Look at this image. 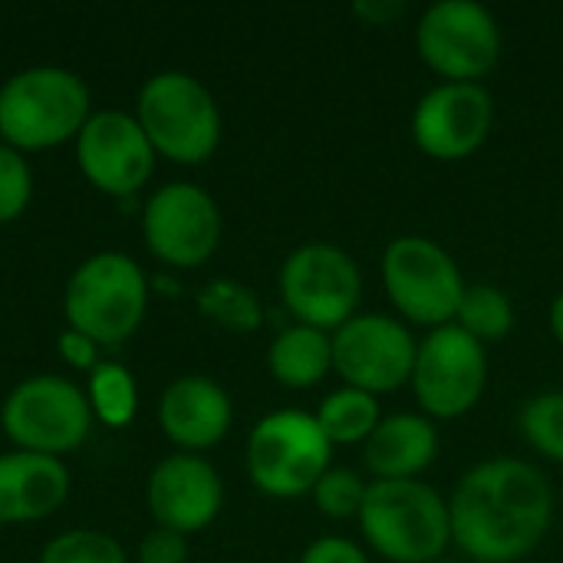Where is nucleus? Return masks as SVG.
Returning a JSON list of instances; mask_svg holds the SVG:
<instances>
[{
	"mask_svg": "<svg viewBox=\"0 0 563 563\" xmlns=\"http://www.w3.org/2000/svg\"><path fill=\"white\" fill-rule=\"evenodd\" d=\"M452 544L472 563H518L531 558L554 525L548 475L511 455L472 465L449 495Z\"/></svg>",
	"mask_w": 563,
	"mask_h": 563,
	"instance_id": "f257e3e1",
	"label": "nucleus"
},
{
	"mask_svg": "<svg viewBox=\"0 0 563 563\" xmlns=\"http://www.w3.org/2000/svg\"><path fill=\"white\" fill-rule=\"evenodd\" d=\"M92 112L86 79L66 66H26L0 82V142L23 155L76 142Z\"/></svg>",
	"mask_w": 563,
	"mask_h": 563,
	"instance_id": "f03ea898",
	"label": "nucleus"
},
{
	"mask_svg": "<svg viewBox=\"0 0 563 563\" xmlns=\"http://www.w3.org/2000/svg\"><path fill=\"white\" fill-rule=\"evenodd\" d=\"M356 521L369 551L389 563H432L452 544L449 498L426 478L369 482Z\"/></svg>",
	"mask_w": 563,
	"mask_h": 563,
	"instance_id": "7ed1b4c3",
	"label": "nucleus"
},
{
	"mask_svg": "<svg viewBox=\"0 0 563 563\" xmlns=\"http://www.w3.org/2000/svg\"><path fill=\"white\" fill-rule=\"evenodd\" d=\"M148 297L152 280L135 257L122 251H99L69 274L63 287V317L69 330L96 340L99 346H119L142 327Z\"/></svg>",
	"mask_w": 563,
	"mask_h": 563,
	"instance_id": "20e7f679",
	"label": "nucleus"
},
{
	"mask_svg": "<svg viewBox=\"0 0 563 563\" xmlns=\"http://www.w3.org/2000/svg\"><path fill=\"white\" fill-rule=\"evenodd\" d=\"M132 115L158 158L175 165H201L221 145V109L214 92L185 69L152 73L135 96Z\"/></svg>",
	"mask_w": 563,
	"mask_h": 563,
	"instance_id": "39448f33",
	"label": "nucleus"
},
{
	"mask_svg": "<svg viewBox=\"0 0 563 563\" xmlns=\"http://www.w3.org/2000/svg\"><path fill=\"white\" fill-rule=\"evenodd\" d=\"M244 468L251 485L274 498L294 501L333 468V445L307 409H274L261 416L244 445Z\"/></svg>",
	"mask_w": 563,
	"mask_h": 563,
	"instance_id": "423d86ee",
	"label": "nucleus"
},
{
	"mask_svg": "<svg viewBox=\"0 0 563 563\" xmlns=\"http://www.w3.org/2000/svg\"><path fill=\"white\" fill-rule=\"evenodd\" d=\"M92 426L96 419L86 389L53 373L26 376L3 396L0 406V429L13 442V449L49 459H66L79 452Z\"/></svg>",
	"mask_w": 563,
	"mask_h": 563,
	"instance_id": "0eeeda50",
	"label": "nucleus"
},
{
	"mask_svg": "<svg viewBox=\"0 0 563 563\" xmlns=\"http://www.w3.org/2000/svg\"><path fill=\"white\" fill-rule=\"evenodd\" d=\"M383 287L402 323L439 330L455 323L465 297V277L455 257L422 234L393 238L383 251Z\"/></svg>",
	"mask_w": 563,
	"mask_h": 563,
	"instance_id": "6e6552de",
	"label": "nucleus"
},
{
	"mask_svg": "<svg viewBox=\"0 0 563 563\" xmlns=\"http://www.w3.org/2000/svg\"><path fill=\"white\" fill-rule=\"evenodd\" d=\"M277 294L294 323L336 333L346 320L360 313L363 274L343 247L310 241L284 257L277 274Z\"/></svg>",
	"mask_w": 563,
	"mask_h": 563,
	"instance_id": "1a4fd4ad",
	"label": "nucleus"
},
{
	"mask_svg": "<svg viewBox=\"0 0 563 563\" xmlns=\"http://www.w3.org/2000/svg\"><path fill=\"white\" fill-rule=\"evenodd\" d=\"M224 234V218L201 185L165 181L142 205V241L148 254L172 271H195L208 264Z\"/></svg>",
	"mask_w": 563,
	"mask_h": 563,
	"instance_id": "9d476101",
	"label": "nucleus"
},
{
	"mask_svg": "<svg viewBox=\"0 0 563 563\" xmlns=\"http://www.w3.org/2000/svg\"><path fill=\"white\" fill-rule=\"evenodd\" d=\"M409 386L422 416L432 422L462 419L488 389V353L455 323L429 330L419 340Z\"/></svg>",
	"mask_w": 563,
	"mask_h": 563,
	"instance_id": "9b49d317",
	"label": "nucleus"
},
{
	"mask_svg": "<svg viewBox=\"0 0 563 563\" xmlns=\"http://www.w3.org/2000/svg\"><path fill=\"white\" fill-rule=\"evenodd\" d=\"M416 53L442 82H478L498 66L501 26L475 0H439L416 23Z\"/></svg>",
	"mask_w": 563,
	"mask_h": 563,
	"instance_id": "f8f14e48",
	"label": "nucleus"
},
{
	"mask_svg": "<svg viewBox=\"0 0 563 563\" xmlns=\"http://www.w3.org/2000/svg\"><path fill=\"white\" fill-rule=\"evenodd\" d=\"M333 336V373L343 386L389 396L409 386L419 340L409 323L389 313H356Z\"/></svg>",
	"mask_w": 563,
	"mask_h": 563,
	"instance_id": "ddd939ff",
	"label": "nucleus"
},
{
	"mask_svg": "<svg viewBox=\"0 0 563 563\" xmlns=\"http://www.w3.org/2000/svg\"><path fill=\"white\" fill-rule=\"evenodd\" d=\"M155 148L125 109H96L76 135V165L106 198H132L155 175Z\"/></svg>",
	"mask_w": 563,
	"mask_h": 563,
	"instance_id": "4468645a",
	"label": "nucleus"
},
{
	"mask_svg": "<svg viewBox=\"0 0 563 563\" xmlns=\"http://www.w3.org/2000/svg\"><path fill=\"white\" fill-rule=\"evenodd\" d=\"M495 99L482 82H439L412 109L409 132L432 162H465L492 135Z\"/></svg>",
	"mask_w": 563,
	"mask_h": 563,
	"instance_id": "2eb2a0df",
	"label": "nucleus"
},
{
	"mask_svg": "<svg viewBox=\"0 0 563 563\" xmlns=\"http://www.w3.org/2000/svg\"><path fill=\"white\" fill-rule=\"evenodd\" d=\"M145 505L155 528L175 534H201L224 508V482L205 455L172 452L152 465L145 478Z\"/></svg>",
	"mask_w": 563,
	"mask_h": 563,
	"instance_id": "dca6fc26",
	"label": "nucleus"
},
{
	"mask_svg": "<svg viewBox=\"0 0 563 563\" xmlns=\"http://www.w3.org/2000/svg\"><path fill=\"white\" fill-rule=\"evenodd\" d=\"M234 426V402L228 389L211 376H178L162 389L158 429L178 449L205 455L218 449Z\"/></svg>",
	"mask_w": 563,
	"mask_h": 563,
	"instance_id": "f3484780",
	"label": "nucleus"
},
{
	"mask_svg": "<svg viewBox=\"0 0 563 563\" xmlns=\"http://www.w3.org/2000/svg\"><path fill=\"white\" fill-rule=\"evenodd\" d=\"M73 478L63 459L36 452L0 455V528L33 525L56 515L69 498Z\"/></svg>",
	"mask_w": 563,
	"mask_h": 563,
	"instance_id": "a211bd4d",
	"label": "nucleus"
},
{
	"mask_svg": "<svg viewBox=\"0 0 563 563\" xmlns=\"http://www.w3.org/2000/svg\"><path fill=\"white\" fill-rule=\"evenodd\" d=\"M442 452L439 426L422 412L383 416L376 432L363 445V465L373 482H412L422 478Z\"/></svg>",
	"mask_w": 563,
	"mask_h": 563,
	"instance_id": "6ab92c4d",
	"label": "nucleus"
},
{
	"mask_svg": "<svg viewBox=\"0 0 563 563\" xmlns=\"http://www.w3.org/2000/svg\"><path fill=\"white\" fill-rule=\"evenodd\" d=\"M267 373L294 393L320 386L333 373V336L303 323L284 327L267 346Z\"/></svg>",
	"mask_w": 563,
	"mask_h": 563,
	"instance_id": "aec40b11",
	"label": "nucleus"
},
{
	"mask_svg": "<svg viewBox=\"0 0 563 563\" xmlns=\"http://www.w3.org/2000/svg\"><path fill=\"white\" fill-rule=\"evenodd\" d=\"M317 422L327 435V442L336 445H366V439L376 432V426L383 422V409L379 399L353 389V386H340L333 393H327L317 406Z\"/></svg>",
	"mask_w": 563,
	"mask_h": 563,
	"instance_id": "412c9836",
	"label": "nucleus"
},
{
	"mask_svg": "<svg viewBox=\"0 0 563 563\" xmlns=\"http://www.w3.org/2000/svg\"><path fill=\"white\" fill-rule=\"evenodd\" d=\"M86 399L92 409V419L106 429L119 432L129 429L139 416V383L129 373V366L115 360H102L89 379H86Z\"/></svg>",
	"mask_w": 563,
	"mask_h": 563,
	"instance_id": "4be33fe9",
	"label": "nucleus"
},
{
	"mask_svg": "<svg viewBox=\"0 0 563 563\" xmlns=\"http://www.w3.org/2000/svg\"><path fill=\"white\" fill-rule=\"evenodd\" d=\"M195 307H198V313L208 323H214V327H221L228 333H254L264 323V303H261V297L247 284H241L234 277H214V280H208L198 290Z\"/></svg>",
	"mask_w": 563,
	"mask_h": 563,
	"instance_id": "5701e85b",
	"label": "nucleus"
},
{
	"mask_svg": "<svg viewBox=\"0 0 563 563\" xmlns=\"http://www.w3.org/2000/svg\"><path fill=\"white\" fill-rule=\"evenodd\" d=\"M515 320H518L515 303L501 287H495V284H468L465 297L459 303L455 327H462L472 340L488 346V343H501L515 330Z\"/></svg>",
	"mask_w": 563,
	"mask_h": 563,
	"instance_id": "b1692460",
	"label": "nucleus"
},
{
	"mask_svg": "<svg viewBox=\"0 0 563 563\" xmlns=\"http://www.w3.org/2000/svg\"><path fill=\"white\" fill-rule=\"evenodd\" d=\"M518 432L541 459L563 465V389L531 396L518 412Z\"/></svg>",
	"mask_w": 563,
	"mask_h": 563,
	"instance_id": "393cba45",
	"label": "nucleus"
},
{
	"mask_svg": "<svg viewBox=\"0 0 563 563\" xmlns=\"http://www.w3.org/2000/svg\"><path fill=\"white\" fill-rule=\"evenodd\" d=\"M36 563H129V551L106 531L73 528L49 538Z\"/></svg>",
	"mask_w": 563,
	"mask_h": 563,
	"instance_id": "a878e982",
	"label": "nucleus"
},
{
	"mask_svg": "<svg viewBox=\"0 0 563 563\" xmlns=\"http://www.w3.org/2000/svg\"><path fill=\"white\" fill-rule=\"evenodd\" d=\"M366 488L369 482L360 478V472L346 468V465H333L327 468V475L313 485L310 498H313V508L330 518V521H353L360 518L363 511V501H366Z\"/></svg>",
	"mask_w": 563,
	"mask_h": 563,
	"instance_id": "bb28decb",
	"label": "nucleus"
},
{
	"mask_svg": "<svg viewBox=\"0 0 563 563\" xmlns=\"http://www.w3.org/2000/svg\"><path fill=\"white\" fill-rule=\"evenodd\" d=\"M33 201V168L23 152L0 142V224H13Z\"/></svg>",
	"mask_w": 563,
	"mask_h": 563,
	"instance_id": "cd10ccee",
	"label": "nucleus"
},
{
	"mask_svg": "<svg viewBox=\"0 0 563 563\" xmlns=\"http://www.w3.org/2000/svg\"><path fill=\"white\" fill-rule=\"evenodd\" d=\"M135 563H188V538L168 528H152L135 548Z\"/></svg>",
	"mask_w": 563,
	"mask_h": 563,
	"instance_id": "c85d7f7f",
	"label": "nucleus"
},
{
	"mask_svg": "<svg viewBox=\"0 0 563 563\" xmlns=\"http://www.w3.org/2000/svg\"><path fill=\"white\" fill-rule=\"evenodd\" d=\"M297 563H369V554L343 534H323L303 548Z\"/></svg>",
	"mask_w": 563,
	"mask_h": 563,
	"instance_id": "c756f323",
	"label": "nucleus"
},
{
	"mask_svg": "<svg viewBox=\"0 0 563 563\" xmlns=\"http://www.w3.org/2000/svg\"><path fill=\"white\" fill-rule=\"evenodd\" d=\"M56 353H59V360H63L69 369L86 373V376L102 363V346H99L96 340H89V336H82V333L69 330V327L59 333V340H56Z\"/></svg>",
	"mask_w": 563,
	"mask_h": 563,
	"instance_id": "7c9ffc66",
	"label": "nucleus"
},
{
	"mask_svg": "<svg viewBox=\"0 0 563 563\" xmlns=\"http://www.w3.org/2000/svg\"><path fill=\"white\" fill-rule=\"evenodd\" d=\"M406 3L402 0H356L353 3V16H360L366 26H393L399 16H406Z\"/></svg>",
	"mask_w": 563,
	"mask_h": 563,
	"instance_id": "2f4dec72",
	"label": "nucleus"
},
{
	"mask_svg": "<svg viewBox=\"0 0 563 563\" xmlns=\"http://www.w3.org/2000/svg\"><path fill=\"white\" fill-rule=\"evenodd\" d=\"M548 323H551V336H554V343L563 350V290L554 297V300H551Z\"/></svg>",
	"mask_w": 563,
	"mask_h": 563,
	"instance_id": "473e14b6",
	"label": "nucleus"
}]
</instances>
